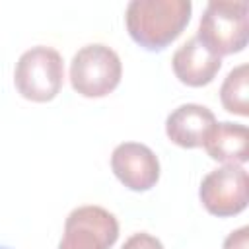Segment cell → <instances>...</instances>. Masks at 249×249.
Listing matches in <instances>:
<instances>
[{
	"mask_svg": "<svg viewBox=\"0 0 249 249\" xmlns=\"http://www.w3.org/2000/svg\"><path fill=\"white\" fill-rule=\"evenodd\" d=\"M189 0H132L124 12L126 31L146 51H163L191 19Z\"/></svg>",
	"mask_w": 249,
	"mask_h": 249,
	"instance_id": "6da1fadb",
	"label": "cell"
},
{
	"mask_svg": "<svg viewBox=\"0 0 249 249\" xmlns=\"http://www.w3.org/2000/svg\"><path fill=\"white\" fill-rule=\"evenodd\" d=\"M249 4L245 0H212L206 4L196 39L216 56L245 49L249 33Z\"/></svg>",
	"mask_w": 249,
	"mask_h": 249,
	"instance_id": "7a4b0ae2",
	"label": "cell"
},
{
	"mask_svg": "<svg viewBox=\"0 0 249 249\" xmlns=\"http://www.w3.org/2000/svg\"><path fill=\"white\" fill-rule=\"evenodd\" d=\"M64 82V62L56 49L37 45L16 62L14 84L21 97L33 103L54 99Z\"/></svg>",
	"mask_w": 249,
	"mask_h": 249,
	"instance_id": "3957f363",
	"label": "cell"
},
{
	"mask_svg": "<svg viewBox=\"0 0 249 249\" xmlns=\"http://www.w3.org/2000/svg\"><path fill=\"white\" fill-rule=\"evenodd\" d=\"M123 64L107 45H86L70 62V84L82 97H105L121 82Z\"/></svg>",
	"mask_w": 249,
	"mask_h": 249,
	"instance_id": "277c9868",
	"label": "cell"
},
{
	"mask_svg": "<svg viewBox=\"0 0 249 249\" xmlns=\"http://www.w3.org/2000/svg\"><path fill=\"white\" fill-rule=\"evenodd\" d=\"M117 239V218L101 206L86 204L68 214L58 249H111Z\"/></svg>",
	"mask_w": 249,
	"mask_h": 249,
	"instance_id": "5b68a950",
	"label": "cell"
},
{
	"mask_svg": "<svg viewBox=\"0 0 249 249\" xmlns=\"http://www.w3.org/2000/svg\"><path fill=\"white\" fill-rule=\"evenodd\" d=\"M198 196L212 216L228 218L243 212L249 198L247 171L241 165H224L210 171L200 183Z\"/></svg>",
	"mask_w": 249,
	"mask_h": 249,
	"instance_id": "8992f818",
	"label": "cell"
},
{
	"mask_svg": "<svg viewBox=\"0 0 249 249\" xmlns=\"http://www.w3.org/2000/svg\"><path fill=\"white\" fill-rule=\"evenodd\" d=\"M115 177L130 191H150L160 179L158 156L140 142H123L111 154Z\"/></svg>",
	"mask_w": 249,
	"mask_h": 249,
	"instance_id": "52a82bcc",
	"label": "cell"
},
{
	"mask_svg": "<svg viewBox=\"0 0 249 249\" xmlns=\"http://www.w3.org/2000/svg\"><path fill=\"white\" fill-rule=\"evenodd\" d=\"M171 66L181 84L189 88H202L214 80L222 66V58L212 54L195 35L175 51Z\"/></svg>",
	"mask_w": 249,
	"mask_h": 249,
	"instance_id": "ba28073f",
	"label": "cell"
},
{
	"mask_svg": "<svg viewBox=\"0 0 249 249\" xmlns=\"http://www.w3.org/2000/svg\"><path fill=\"white\" fill-rule=\"evenodd\" d=\"M216 124L214 113L198 103H185L173 109L165 119L167 138L181 148H198L204 144L210 128Z\"/></svg>",
	"mask_w": 249,
	"mask_h": 249,
	"instance_id": "9c48e42d",
	"label": "cell"
},
{
	"mask_svg": "<svg viewBox=\"0 0 249 249\" xmlns=\"http://www.w3.org/2000/svg\"><path fill=\"white\" fill-rule=\"evenodd\" d=\"M206 154L224 165H241L249 160V130L237 123H216L204 138Z\"/></svg>",
	"mask_w": 249,
	"mask_h": 249,
	"instance_id": "30bf717a",
	"label": "cell"
},
{
	"mask_svg": "<svg viewBox=\"0 0 249 249\" xmlns=\"http://www.w3.org/2000/svg\"><path fill=\"white\" fill-rule=\"evenodd\" d=\"M220 101L228 113L247 117L249 115V66L239 64L226 76L220 88Z\"/></svg>",
	"mask_w": 249,
	"mask_h": 249,
	"instance_id": "8fae6325",
	"label": "cell"
},
{
	"mask_svg": "<svg viewBox=\"0 0 249 249\" xmlns=\"http://www.w3.org/2000/svg\"><path fill=\"white\" fill-rule=\"evenodd\" d=\"M121 249H163L161 241L146 231H138V233H132Z\"/></svg>",
	"mask_w": 249,
	"mask_h": 249,
	"instance_id": "7c38bea8",
	"label": "cell"
},
{
	"mask_svg": "<svg viewBox=\"0 0 249 249\" xmlns=\"http://www.w3.org/2000/svg\"><path fill=\"white\" fill-rule=\"evenodd\" d=\"M222 249H249V228L241 226L231 233H228Z\"/></svg>",
	"mask_w": 249,
	"mask_h": 249,
	"instance_id": "4fadbf2b",
	"label": "cell"
},
{
	"mask_svg": "<svg viewBox=\"0 0 249 249\" xmlns=\"http://www.w3.org/2000/svg\"><path fill=\"white\" fill-rule=\"evenodd\" d=\"M0 249H12V247H2V245H0Z\"/></svg>",
	"mask_w": 249,
	"mask_h": 249,
	"instance_id": "5bb4252c",
	"label": "cell"
}]
</instances>
